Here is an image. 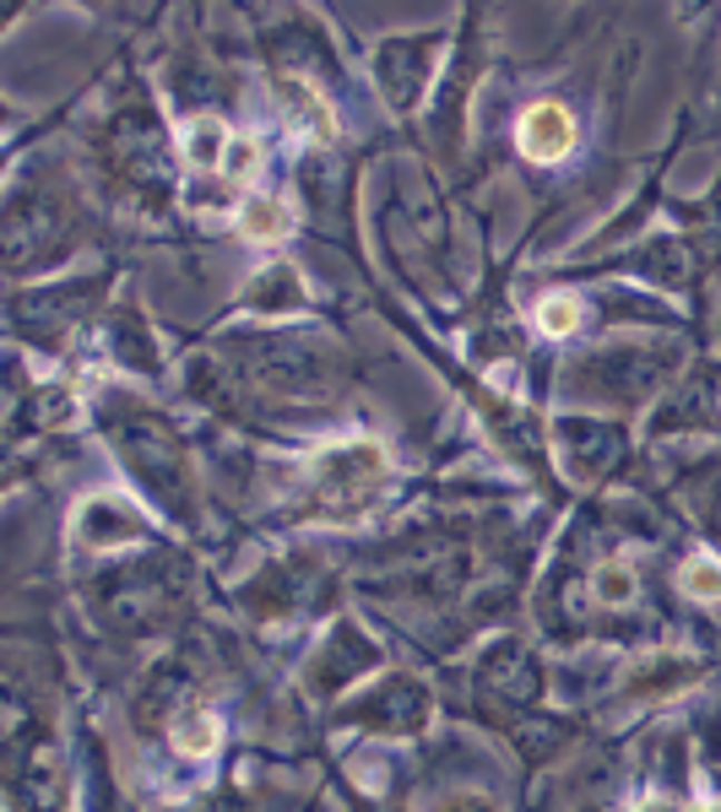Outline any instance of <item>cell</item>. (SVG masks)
Segmentation results:
<instances>
[{
  "label": "cell",
  "instance_id": "obj_1",
  "mask_svg": "<svg viewBox=\"0 0 721 812\" xmlns=\"http://www.w3.org/2000/svg\"><path fill=\"white\" fill-rule=\"evenodd\" d=\"M521 152L532 162H559L570 147H575V120L559 109V103H532L521 115V130H515Z\"/></svg>",
  "mask_w": 721,
  "mask_h": 812
},
{
  "label": "cell",
  "instance_id": "obj_2",
  "mask_svg": "<svg viewBox=\"0 0 721 812\" xmlns=\"http://www.w3.org/2000/svg\"><path fill=\"white\" fill-rule=\"evenodd\" d=\"M185 158L196 162V168H217V162H228L223 152L234 147V136H228V125H217V120H190L185 125Z\"/></svg>",
  "mask_w": 721,
  "mask_h": 812
},
{
  "label": "cell",
  "instance_id": "obj_3",
  "mask_svg": "<svg viewBox=\"0 0 721 812\" xmlns=\"http://www.w3.org/2000/svg\"><path fill=\"white\" fill-rule=\"evenodd\" d=\"M239 228H245L250 239H260V244H277L283 234H288V206L283 201H245Z\"/></svg>",
  "mask_w": 721,
  "mask_h": 812
},
{
  "label": "cell",
  "instance_id": "obj_4",
  "mask_svg": "<svg viewBox=\"0 0 721 812\" xmlns=\"http://www.w3.org/2000/svg\"><path fill=\"white\" fill-rule=\"evenodd\" d=\"M174 747H179V753H196V759L213 753L217 747V721L213 715H190V721H179V726H174Z\"/></svg>",
  "mask_w": 721,
  "mask_h": 812
},
{
  "label": "cell",
  "instance_id": "obj_5",
  "mask_svg": "<svg viewBox=\"0 0 721 812\" xmlns=\"http://www.w3.org/2000/svg\"><path fill=\"white\" fill-rule=\"evenodd\" d=\"M679 585H683V591H694L700 602H717V596H721V564H717V558H689L683 574H679Z\"/></svg>",
  "mask_w": 721,
  "mask_h": 812
},
{
  "label": "cell",
  "instance_id": "obj_6",
  "mask_svg": "<svg viewBox=\"0 0 721 812\" xmlns=\"http://www.w3.org/2000/svg\"><path fill=\"white\" fill-rule=\"evenodd\" d=\"M537 325H543L549 336H570V330L581 325V304L564 298V293H559V298H543V304H537Z\"/></svg>",
  "mask_w": 721,
  "mask_h": 812
},
{
  "label": "cell",
  "instance_id": "obj_7",
  "mask_svg": "<svg viewBox=\"0 0 721 812\" xmlns=\"http://www.w3.org/2000/svg\"><path fill=\"white\" fill-rule=\"evenodd\" d=\"M596 591H602L608 602H630V568L624 564L602 568V574H596Z\"/></svg>",
  "mask_w": 721,
  "mask_h": 812
},
{
  "label": "cell",
  "instance_id": "obj_8",
  "mask_svg": "<svg viewBox=\"0 0 721 812\" xmlns=\"http://www.w3.org/2000/svg\"><path fill=\"white\" fill-rule=\"evenodd\" d=\"M228 174H234V179H250L255 174V141H234V147H228Z\"/></svg>",
  "mask_w": 721,
  "mask_h": 812
},
{
  "label": "cell",
  "instance_id": "obj_9",
  "mask_svg": "<svg viewBox=\"0 0 721 812\" xmlns=\"http://www.w3.org/2000/svg\"><path fill=\"white\" fill-rule=\"evenodd\" d=\"M640 812H673V808H668V802H645Z\"/></svg>",
  "mask_w": 721,
  "mask_h": 812
},
{
  "label": "cell",
  "instance_id": "obj_10",
  "mask_svg": "<svg viewBox=\"0 0 721 812\" xmlns=\"http://www.w3.org/2000/svg\"><path fill=\"white\" fill-rule=\"evenodd\" d=\"M700 812H721V802H705V808H700Z\"/></svg>",
  "mask_w": 721,
  "mask_h": 812
}]
</instances>
